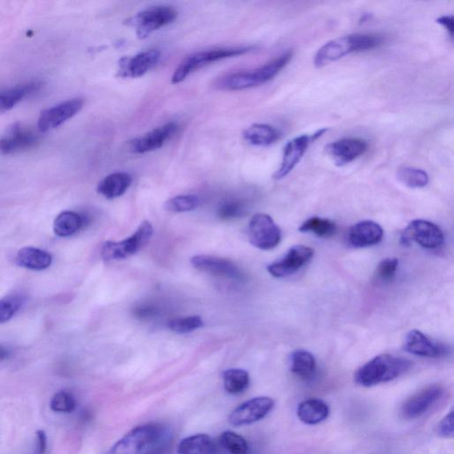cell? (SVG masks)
<instances>
[{"label": "cell", "instance_id": "1", "mask_svg": "<svg viewBox=\"0 0 454 454\" xmlns=\"http://www.w3.org/2000/svg\"><path fill=\"white\" fill-rule=\"evenodd\" d=\"M412 366V362L406 358L391 354L379 355L356 372L354 380L363 387H372L401 377Z\"/></svg>", "mask_w": 454, "mask_h": 454}, {"label": "cell", "instance_id": "2", "mask_svg": "<svg viewBox=\"0 0 454 454\" xmlns=\"http://www.w3.org/2000/svg\"><path fill=\"white\" fill-rule=\"evenodd\" d=\"M384 42L382 37L373 34H354L339 37L320 47L314 57V64L317 68H322L348 54L377 49Z\"/></svg>", "mask_w": 454, "mask_h": 454}, {"label": "cell", "instance_id": "3", "mask_svg": "<svg viewBox=\"0 0 454 454\" xmlns=\"http://www.w3.org/2000/svg\"><path fill=\"white\" fill-rule=\"evenodd\" d=\"M291 59L292 52L289 51L257 70L241 71L222 78L218 82V87L223 90L240 91L264 84L277 76L279 71L285 68Z\"/></svg>", "mask_w": 454, "mask_h": 454}, {"label": "cell", "instance_id": "4", "mask_svg": "<svg viewBox=\"0 0 454 454\" xmlns=\"http://www.w3.org/2000/svg\"><path fill=\"white\" fill-rule=\"evenodd\" d=\"M153 225L143 221L131 237L121 241H107L101 248V257L105 261L122 260L131 257L149 244L153 237Z\"/></svg>", "mask_w": 454, "mask_h": 454}, {"label": "cell", "instance_id": "5", "mask_svg": "<svg viewBox=\"0 0 454 454\" xmlns=\"http://www.w3.org/2000/svg\"><path fill=\"white\" fill-rule=\"evenodd\" d=\"M252 47H235V49H215L196 53L187 57L177 68L172 75V83L174 84L181 83L186 80L187 76L194 71L201 69L206 65L215 61L227 59L235 56H240L251 51Z\"/></svg>", "mask_w": 454, "mask_h": 454}, {"label": "cell", "instance_id": "6", "mask_svg": "<svg viewBox=\"0 0 454 454\" xmlns=\"http://www.w3.org/2000/svg\"><path fill=\"white\" fill-rule=\"evenodd\" d=\"M177 12L170 6H153L125 20V25L133 27L139 39H144L156 30L170 25L177 19Z\"/></svg>", "mask_w": 454, "mask_h": 454}, {"label": "cell", "instance_id": "7", "mask_svg": "<svg viewBox=\"0 0 454 454\" xmlns=\"http://www.w3.org/2000/svg\"><path fill=\"white\" fill-rule=\"evenodd\" d=\"M162 436L159 425H141L133 429L119 440L111 450V454H141L149 447L155 445Z\"/></svg>", "mask_w": 454, "mask_h": 454}, {"label": "cell", "instance_id": "8", "mask_svg": "<svg viewBox=\"0 0 454 454\" xmlns=\"http://www.w3.org/2000/svg\"><path fill=\"white\" fill-rule=\"evenodd\" d=\"M248 234L249 241L263 251L277 247L282 240V232L269 215L256 214L249 221Z\"/></svg>", "mask_w": 454, "mask_h": 454}, {"label": "cell", "instance_id": "9", "mask_svg": "<svg viewBox=\"0 0 454 454\" xmlns=\"http://www.w3.org/2000/svg\"><path fill=\"white\" fill-rule=\"evenodd\" d=\"M39 136L30 126L22 122H15L6 130L0 136V153L3 155H13L39 144Z\"/></svg>", "mask_w": 454, "mask_h": 454}, {"label": "cell", "instance_id": "10", "mask_svg": "<svg viewBox=\"0 0 454 454\" xmlns=\"http://www.w3.org/2000/svg\"><path fill=\"white\" fill-rule=\"evenodd\" d=\"M445 237L434 223L426 220H415L408 225L401 235V244L409 246L412 242L425 248H438L442 246Z\"/></svg>", "mask_w": 454, "mask_h": 454}, {"label": "cell", "instance_id": "11", "mask_svg": "<svg viewBox=\"0 0 454 454\" xmlns=\"http://www.w3.org/2000/svg\"><path fill=\"white\" fill-rule=\"evenodd\" d=\"M275 402L269 397H257L242 403L229 415L230 424L244 426L252 424L264 419L274 409Z\"/></svg>", "mask_w": 454, "mask_h": 454}, {"label": "cell", "instance_id": "12", "mask_svg": "<svg viewBox=\"0 0 454 454\" xmlns=\"http://www.w3.org/2000/svg\"><path fill=\"white\" fill-rule=\"evenodd\" d=\"M314 251L307 246L296 245L279 260L269 265L267 271L275 278H285L296 274L313 258Z\"/></svg>", "mask_w": 454, "mask_h": 454}, {"label": "cell", "instance_id": "13", "mask_svg": "<svg viewBox=\"0 0 454 454\" xmlns=\"http://www.w3.org/2000/svg\"><path fill=\"white\" fill-rule=\"evenodd\" d=\"M84 107V101L80 98L63 102L53 108L44 109L41 112L37 127L40 132H49L59 127L65 122L72 118Z\"/></svg>", "mask_w": 454, "mask_h": 454}, {"label": "cell", "instance_id": "14", "mask_svg": "<svg viewBox=\"0 0 454 454\" xmlns=\"http://www.w3.org/2000/svg\"><path fill=\"white\" fill-rule=\"evenodd\" d=\"M443 395V389L439 385L429 386L412 396L401 408V415L405 419L421 417L435 405L438 404Z\"/></svg>", "mask_w": 454, "mask_h": 454}, {"label": "cell", "instance_id": "15", "mask_svg": "<svg viewBox=\"0 0 454 454\" xmlns=\"http://www.w3.org/2000/svg\"><path fill=\"white\" fill-rule=\"evenodd\" d=\"M194 268L217 277L241 282L244 279V272L228 259L213 257V256L198 255L191 258Z\"/></svg>", "mask_w": 454, "mask_h": 454}, {"label": "cell", "instance_id": "16", "mask_svg": "<svg viewBox=\"0 0 454 454\" xmlns=\"http://www.w3.org/2000/svg\"><path fill=\"white\" fill-rule=\"evenodd\" d=\"M161 58L158 50L151 49L132 57H122L118 61V76L122 78H137L144 76L156 66Z\"/></svg>", "mask_w": 454, "mask_h": 454}, {"label": "cell", "instance_id": "17", "mask_svg": "<svg viewBox=\"0 0 454 454\" xmlns=\"http://www.w3.org/2000/svg\"><path fill=\"white\" fill-rule=\"evenodd\" d=\"M326 150L337 166H343L363 155L367 150V143L357 138L342 139L330 143Z\"/></svg>", "mask_w": 454, "mask_h": 454}, {"label": "cell", "instance_id": "18", "mask_svg": "<svg viewBox=\"0 0 454 454\" xmlns=\"http://www.w3.org/2000/svg\"><path fill=\"white\" fill-rule=\"evenodd\" d=\"M177 131L175 122H169L161 127L143 135L130 143V150L134 153H145L161 149L167 141H169Z\"/></svg>", "mask_w": 454, "mask_h": 454}, {"label": "cell", "instance_id": "19", "mask_svg": "<svg viewBox=\"0 0 454 454\" xmlns=\"http://www.w3.org/2000/svg\"><path fill=\"white\" fill-rule=\"evenodd\" d=\"M313 141V139L310 136L302 135L286 143L284 153H283L282 165L277 172H275V179H282L283 177L288 176L301 161L307 149Z\"/></svg>", "mask_w": 454, "mask_h": 454}, {"label": "cell", "instance_id": "20", "mask_svg": "<svg viewBox=\"0 0 454 454\" xmlns=\"http://www.w3.org/2000/svg\"><path fill=\"white\" fill-rule=\"evenodd\" d=\"M405 351L415 356L440 358L446 353V347L435 342L419 330H412L405 337Z\"/></svg>", "mask_w": 454, "mask_h": 454}, {"label": "cell", "instance_id": "21", "mask_svg": "<svg viewBox=\"0 0 454 454\" xmlns=\"http://www.w3.org/2000/svg\"><path fill=\"white\" fill-rule=\"evenodd\" d=\"M382 238L384 229L380 225L374 221H362L351 227L347 241L351 247L360 248L377 245Z\"/></svg>", "mask_w": 454, "mask_h": 454}, {"label": "cell", "instance_id": "22", "mask_svg": "<svg viewBox=\"0 0 454 454\" xmlns=\"http://www.w3.org/2000/svg\"><path fill=\"white\" fill-rule=\"evenodd\" d=\"M330 414L329 405L319 398H310L300 403L298 417L307 425L320 424L326 421Z\"/></svg>", "mask_w": 454, "mask_h": 454}, {"label": "cell", "instance_id": "23", "mask_svg": "<svg viewBox=\"0 0 454 454\" xmlns=\"http://www.w3.org/2000/svg\"><path fill=\"white\" fill-rule=\"evenodd\" d=\"M16 263L23 268L32 271H43L52 265L53 258L49 252L43 249L26 247L20 249L17 253Z\"/></svg>", "mask_w": 454, "mask_h": 454}, {"label": "cell", "instance_id": "24", "mask_svg": "<svg viewBox=\"0 0 454 454\" xmlns=\"http://www.w3.org/2000/svg\"><path fill=\"white\" fill-rule=\"evenodd\" d=\"M132 182V176L126 172H115L111 174L99 183L97 191L99 194L107 199L112 200L125 194Z\"/></svg>", "mask_w": 454, "mask_h": 454}, {"label": "cell", "instance_id": "25", "mask_svg": "<svg viewBox=\"0 0 454 454\" xmlns=\"http://www.w3.org/2000/svg\"><path fill=\"white\" fill-rule=\"evenodd\" d=\"M218 452L217 443L206 434L189 436L177 446V454H217Z\"/></svg>", "mask_w": 454, "mask_h": 454}, {"label": "cell", "instance_id": "26", "mask_svg": "<svg viewBox=\"0 0 454 454\" xmlns=\"http://www.w3.org/2000/svg\"><path fill=\"white\" fill-rule=\"evenodd\" d=\"M40 84L32 82L18 87L8 89L0 93V114L11 111L23 99L30 96L39 91Z\"/></svg>", "mask_w": 454, "mask_h": 454}, {"label": "cell", "instance_id": "27", "mask_svg": "<svg viewBox=\"0 0 454 454\" xmlns=\"http://www.w3.org/2000/svg\"><path fill=\"white\" fill-rule=\"evenodd\" d=\"M244 137L249 144L258 146H268L278 141L279 132L278 130L271 125L255 124L245 130Z\"/></svg>", "mask_w": 454, "mask_h": 454}, {"label": "cell", "instance_id": "28", "mask_svg": "<svg viewBox=\"0 0 454 454\" xmlns=\"http://www.w3.org/2000/svg\"><path fill=\"white\" fill-rule=\"evenodd\" d=\"M84 218L75 211H63L53 222L54 234L59 237H69L83 227Z\"/></svg>", "mask_w": 454, "mask_h": 454}, {"label": "cell", "instance_id": "29", "mask_svg": "<svg viewBox=\"0 0 454 454\" xmlns=\"http://www.w3.org/2000/svg\"><path fill=\"white\" fill-rule=\"evenodd\" d=\"M317 363L312 353L305 350L295 351L290 356V370L303 379H308L315 374Z\"/></svg>", "mask_w": 454, "mask_h": 454}, {"label": "cell", "instance_id": "30", "mask_svg": "<svg viewBox=\"0 0 454 454\" xmlns=\"http://www.w3.org/2000/svg\"><path fill=\"white\" fill-rule=\"evenodd\" d=\"M224 386L228 393L237 395L244 392L249 386L251 379L247 371L244 370H228L223 373Z\"/></svg>", "mask_w": 454, "mask_h": 454}, {"label": "cell", "instance_id": "31", "mask_svg": "<svg viewBox=\"0 0 454 454\" xmlns=\"http://www.w3.org/2000/svg\"><path fill=\"white\" fill-rule=\"evenodd\" d=\"M299 231L310 233L322 238L333 237L336 232V225L333 221L319 217H313L303 222Z\"/></svg>", "mask_w": 454, "mask_h": 454}, {"label": "cell", "instance_id": "32", "mask_svg": "<svg viewBox=\"0 0 454 454\" xmlns=\"http://www.w3.org/2000/svg\"><path fill=\"white\" fill-rule=\"evenodd\" d=\"M397 177L402 184L410 189H422L429 182L428 173L415 167H402L398 170Z\"/></svg>", "mask_w": 454, "mask_h": 454}, {"label": "cell", "instance_id": "33", "mask_svg": "<svg viewBox=\"0 0 454 454\" xmlns=\"http://www.w3.org/2000/svg\"><path fill=\"white\" fill-rule=\"evenodd\" d=\"M200 204V198L194 194L177 196L166 201L165 208L166 210L172 213H187L196 210Z\"/></svg>", "mask_w": 454, "mask_h": 454}, {"label": "cell", "instance_id": "34", "mask_svg": "<svg viewBox=\"0 0 454 454\" xmlns=\"http://www.w3.org/2000/svg\"><path fill=\"white\" fill-rule=\"evenodd\" d=\"M51 410L59 414H70L77 408V399L70 391H61L50 401Z\"/></svg>", "mask_w": 454, "mask_h": 454}, {"label": "cell", "instance_id": "35", "mask_svg": "<svg viewBox=\"0 0 454 454\" xmlns=\"http://www.w3.org/2000/svg\"><path fill=\"white\" fill-rule=\"evenodd\" d=\"M220 443L223 448L231 454H248V446L247 441L241 436L233 431L222 433Z\"/></svg>", "mask_w": 454, "mask_h": 454}, {"label": "cell", "instance_id": "36", "mask_svg": "<svg viewBox=\"0 0 454 454\" xmlns=\"http://www.w3.org/2000/svg\"><path fill=\"white\" fill-rule=\"evenodd\" d=\"M23 305L20 296L12 295L0 299V324L9 322Z\"/></svg>", "mask_w": 454, "mask_h": 454}, {"label": "cell", "instance_id": "37", "mask_svg": "<svg viewBox=\"0 0 454 454\" xmlns=\"http://www.w3.org/2000/svg\"><path fill=\"white\" fill-rule=\"evenodd\" d=\"M203 326V320L199 316L177 317L170 320L168 327L177 334H187Z\"/></svg>", "mask_w": 454, "mask_h": 454}, {"label": "cell", "instance_id": "38", "mask_svg": "<svg viewBox=\"0 0 454 454\" xmlns=\"http://www.w3.org/2000/svg\"><path fill=\"white\" fill-rule=\"evenodd\" d=\"M398 260L397 258H385L378 265L375 278L382 283H389L397 274Z\"/></svg>", "mask_w": 454, "mask_h": 454}, {"label": "cell", "instance_id": "39", "mask_svg": "<svg viewBox=\"0 0 454 454\" xmlns=\"http://www.w3.org/2000/svg\"><path fill=\"white\" fill-rule=\"evenodd\" d=\"M246 206L241 201L231 200L222 203L217 214L222 220H234V218L244 216Z\"/></svg>", "mask_w": 454, "mask_h": 454}, {"label": "cell", "instance_id": "40", "mask_svg": "<svg viewBox=\"0 0 454 454\" xmlns=\"http://www.w3.org/2000/svg\"><path fill=\"white\" fill-rule=\"evenodd\" d=\"M454 412L450 411L448 415L443 418L439 423L436 432L438 435L443 439H452L454 435Z\"/></svg>", "mask_w": 454, "mask_h": 454}, {"label": "cell", "instance_id": "41", "mask_svg": "<svg viewBox=\"0 0 454 454\" xmlns=\"http://www.w3.org/2000/svg\"><path fill=\"white\" fill-rule=\"evenodd\" d=\"M47 450V436L42 429L36 432V446L33 454H44Z\"/></svg>", "mask_w": 454, "mask_h": 454}, {"label": "cell", "instance_id": "42", "mask_svg": "<svg viewBox=\"0 0 454 454\" xmlns=\"http://www.w3.org/2000/svg\"><path fill=\"white\" fill-rule=\"evenodd\" d=\"M158 313L157 308L153 305H143L139 306L137 309L134 310V315L138 317L139 319H151V317H155Z\"/></svg>", "mask_w": 454, "mask_h": 454}, {"label": "cell", "instance_id": "43", "mask_svg": "<svg viewBox=\"0 0 454 454\" xmlns=\"http://www.w3.org/2000/svg\"><path fill=\"white\" fill-rule=\"evenodd\" d=\"M436 23L441 25L443 28H445L447 32H449L450 36L453 37V17L449 15H445L440 17L436 20Z\"/></svg>", "mask_w": 454, "mask_h": 454}, {"label": "cell", "instance_id": "44", "mask_svg": "<svg viewBox=\"0 0 454 454\" xmlns=\"http://www.w3.org/2000/svg\"><path fill=\"white\" fill-rule=\"evenodd\" d=\"M9 351L5 346H3L2 344H0V363L4 361L8 358Z\"/></svg>", "mask_w": 454, "mask_h": 454}, {"label": "cell", "instance_id": "45", "mask_svg": "<svg viewBox=\"0 0 454 454\" xmlns=\"http://www.w3.org/2000/svg\"><path fill=\"white\" fill-rule=\"evenodd\" d=\"M146 454H156V453H146Z\"/></svg>", "mask_w": 454, "mask_h": 454}]
</instances>
